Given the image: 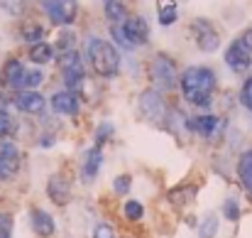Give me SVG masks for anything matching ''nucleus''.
<instances>
[{"instance_id":"f8f14e48","label":"nucleus","mask_w":252,"mask_h":238,"mask_svg":"<svg viewBox=\"0 0 252 238\" xmlns=\"http://www.w3.org/2000/svg\"><path fill=\"white\" fill-rule=\"evenodd\" d=\"M120 27H123V32H125V37L132 47H142V44L150 42V25L142 15H127V20Z\"/></svg>"},{"instance_id":"f704fd0d","label":"nucleus","mask_w":252,"mask_h":238,"mask_svg":"<svg viewBox=\"0 0 252 238\" xmlns=\"http://www.w3.org/2000/svg\"><path fill=\"white\" fill-rule=\"evenodd\" d=\"M22 5H25L22 0H0V7L7 10L10 15H17V12L22 10Z\"/></svg>"},{"instance_id":"cd10ccee","label":"nucleus","mask_w":252,"mask_h":238,"mask_svg":"<svg viewBox=\"0 0 252 238\" xmlns=\"http://www.w3.org/2000/svg\"><path fill=\"white\" fill-rule=\"evenodd\" d=\"M220 214L228 219V221H238L240 219V199L235 197V194H230V197H225V201H223V209H220Z\"/></svg>"},{"instance_id":"2eb2a0df","label":"nucleus","mask_w":252,"mask_h":238,"mask_svg":"<svg viewBox=\"0 0 252 238\" xmlns=\"http://www.w3.org/2000/svg\"><path fill=\"white\" fill-rule=\"evenodd\" d=\"M225 64L233 69V72H245L252 64V52L240 42V40H233L225 49Z\"/></svg>"},{"instance_id":"bb28decb","label":"nucleus","mask_w":252,"mask_h":238,"mask_svg":"<svg viewBox=\"0 0 252 238\" xmlns=\"http://www.w3.org/2000/svg\"><path fill=\"white\" fill-rule=\"evenodd\" d=\"M113 135H115V125L110 123V120H100L98 123V128H95V138H93V145H105L108 140H113Z\"/></svg>"},{"instance_id":"c756f323","label":"nucleus","mask_w":252,"mask_h":238,"mask_svg":"<svg viewBox=\"0 0 252 238\" xmlns=\"http://www.w3.org/2000/svg\"><path fill=\"white\" fill-rule=\"evenodd\" d=\"M240 106L243 108H248V111H252V77H248V79L243 81V86H240Z\"/></svg>"},{"instance_id":"0eeeda50","label":"nucleus","mask_w":252,"mask_h":238,"mask_svg":"<svg viewBox=\"0 0 252 238\" xmlns=\"http://www.w3.org/2000/svg\"><path fill=\"white\" fill-rule=\"evenodd\" d=\"M186 130H189V135L211 140V138H216L223 130V118L216 116V113H196V116H189Z\"/></svg>"},{"instance_id":"39448f33","label":"nucleus","mask_w":252,"mask_h":238,"mask_svg":"<svg viewBox=\"0 0 252 238\" xmlns=\"http://www.w3.org/2000/svg\"><path fill=\"white\" fill-rule=\"evenodd\" d=\"M59 72H62V81H64V88L79 93L86 83V69L84 62H81V54L76 49H69L64 54H59Z\"/></svg>"},{"instance_id":"423d86ee","label":"nucleus","mask_w":252,"mask_h":238,"mask_svg":"<svg viewBox=\"0 0 252 238\" xmlns=\"http://www.w3.org/2000/svg\"><path fill=\"white\" fill-rule=\"evenodd\" d=\"M39 7L44 15L62 27H69L79 17V0H39Z\"/></svg>"},{"instance_id":"4c0bfd02","label":"nucleus","mask_w":252,"mask_h":238,"mask_svg":"<svg viewBox=\"0 0 252 238\" xmlns=\"http://www.w3.org/2000/svg\"><path fill=\"white\" fill-rule=\"evenodd\" d=\"M238 40H240V42H243V44H245V47H248V49L252 52V27H250V30H245V32H243Z\"/></svg>"},{"instance_id":"6e6552de","label":"nucleus","mask_w":252,"mask_h":238,"mask_svg":"<svg viewBox=\"0 0 252 238\" xmlns=\"http://www.w3.org/2000/svg\"><path fill=\"white\" fill-rule=\"evenodd\" d=\"M191 32H193V40H196V47L201 52H216L220 47V32L216 30V25L206 17H196L191 22Z\"/></svg>"},{"instance_id":"7ed1b4c3","label":"nucleus","mask_w":252,"mask_h":238,"mask_svg":"<svg viewBox=\"0 0 252 238\" xmlns=\"http://www.w3.org/2000/svg\"><path fill=\"white\" fill-rule=\"evenodd\" d=\"M137 118H142L145 123L155 125V128H164L169 118V106L162 96V91L157 88H147L140 93L137 98Z\"/></svg>"},{"instance_id":"4be33fe9","label":"nucleus","mask_w":252,"mask_h":238,"mask_svg":"<svg viewBox=\"0 0 252 238\" xmlns=\"http://www.w3.org/2000/svg\"><path fill=\"white\" fill-rule=\"evenodd\" d=\"M42 83H44V72L42 69H25V74L20 77L17 86H15V93L17 91H37Z\"/></svg>"},{"instance_id":"20e7f679","label":"nucleus","mask_w":252,"mask_h":238,"mask_svg":"<svg viewBox=\"0 0 252 238\" xmlns=\"http://www.w3.org/2000/svg\"><path fill=\"white\" fill-rule=\"evenodd\" d=\"M150 81H152V88L157 91H171L179 86V69H176V62L169 57V54H155V59L150 62Z\"/></svg>"},{"instance_id":"a211bd4d","label":"nucleus","mask_w":252,"mask_h":238,"mask_svg":"<svg viewBox=\"0 0 252 238\" xmlns=\"http://www.w3.org/2000/svg\"><path fill=\"white\" fill-rule=\"evenodd\" d=\"M235 174H238V182L245 192H252V148L240 153L238 164H235Z\"/></svg>"},{"instance_id":"9d476101","label":"nucleus","mask_w":252,"mask_h":238,"mask_svg":"<svg viewBox=\"0 0 252 238\" xmlns=\"http://www.w3.org/2000/svg\"><path fill=\"white\" fill-rule=\"evenodd\" d=\"M22 167V150L10 143L0 140V182H10Z\"/></svg>"},{"instance_id":"c85d7f7f","label":"nucleus","mask_w":252,"mask_h":238,"mask_svg":"<svg viewBox=\"0 0 252 238\" xmlns=\"http://www.w3.org/2000/svg\"><path fill=\"white\" fill-rule=\"evenodd\" d=\"M130 189H132V174L123 172V174H118V177L113 179V194H115V197H127Z\"/></svg>"},{"instance_id":"7c9ffc66","label":"nucleus","mask_w":252,"mask_h":238,"mask_svg":"<svg viewBox=\"0 0 252 238\" xmlns=\"http://www.w3.org/2000/svg\"><path fill=\"white\" fill-rule=\"evenodd\" d=\"M91 238H118V236H115V229H113L110 224L98 221V224L93 226V234H91Z\"/></svg>"},{"instance_id":"393cba45","label":"nucleus","mask_w":252,"mask_h":238,"mask_svg":"<svg viewBox=\"0 0 252 238\" xmlns=\"http://www.w3.org/2000/svg\"><path fill=\"white\" fill-rule=\"evenodd\" d=\"M193 192H196V187H189V184H179V187H174L171 192H169V201L174 204V206H186L189 201H193Z\"/></svg>"},{"instance_id":"a878e982","label":"nucleus","mask_w":252,"mask_h":238,"mask_svg":"<svg viewBox=\"0 0 252 238\" xmlns=\"http://www.w3.org/2000/svg\"><path fill=\"white\" fill-rule=\"evenodd\" d=\"M20 35H22V40H25V42L37 44V42H42V40H44V27H42L39 22H25V25H22V30H20Z\"/></svg>"},{"instance_id":"72a5a7b5","label":"nucleus","mask_w":252,"mask_h":238,"mask_svg":"<svg viewBox=\"0 0 252 238\" xmlns=\"http://www.w3.org/2000/svg\"><path fill=\"white\" fill-rule=\"evenodd\" d=\"M57 47H59V52H62V54H64V52H69V49H74V35H71V32H62V35H59Z\"/></svg>"},{"instance_id":"f257e3e1","label":"nucleus","mask_w":252,"mask_h":238,"mask_svg":"<svg viewBox=\"0 0 252 238\" xmlns=\"http://www.w3.org/2000/svg\"><path fill=\"white\" fill-rule=\"evenodd\" d=\"M216 86H218V77L211 67H186L179 77V91L184 101L196 108H208L213 103Z\"/></svg>"},{"instance_id":"aec40b11","label":"nucleus","mask_w":252,"mask_h":238,"mask_svg":"<svg viewBox=\"0 0 252 238\" xmlns=\"http://www.w3.org/2000/svg\"><path fill=\"white\" fill-rule=\"evenodd\" d=\"M27 57H30V62L32 64H49L52 59H54V47L49 44V42H37V44H30V52H27Z\"/></svg>"},{"instance_id":"2f4dec72","label":"nucleus","mask_w":252,"mask_h":238,"mask_svg":"<svg viewBox=\"0 0 252 238\" xmlns=\"http://www.w3.org/2000/svg\"><path fill=\"white\" fill-rule=\"evenodd\" d=\"M110 35H113V40H115L123 49H135V47L127 42V37H125V32H123V27H120V25H110Z\"/></svg>"},{"instance_id":"5701e85b","label":"nucleus","mask_w":252,"mask_h":238,"mask_svg":"<svg viewBox=\"0 0 252 238\" xmlns=\"http://www.w3.org/2000/svg\"><path fill=\"white\" fill-rule=\"evenodd\" d=\"M103 12L113 25H123L127 20V10L123 0H103Z\"/></svg>"},{"instance_id":"b1692460","label":"nucleus","mask_w":252,"mask_h":238,"mask_svg":"<svg viewBox=\"0 0 252 238\" xmlns=\"http://www.w3.org/2000/svg\"><path fill=\"white\" fill-rule=\"evenodd\" d=\"M145 214H147V209H145V204L140 199H127L123 204V219L130 221V224H140L145 219Z\"/></svg>"},{"instance_id":"58836bf2","label":"nucleus","mask_w":252,"mask_h":238,"mask_svg":"<svg viewBox=\"0 0 252 238\" xmlns=\"http://www.w3.org/2000/svg\"><path fill=\"white\" fill-rule=\"evenodd\" d=\"M0 219H2V214H0Z\"/></svg>"},{"instance_id":"dca6fc26","label":"nucleus","mask_w":252,"mask_h":238,"mask_svg":"<svg viewBox=\"0 0 252 238\" xmlns=\"http://www.w3.org/2000/svg\"><path fill=\"white\" fill-rule=\"evenodd\" d=\"M30 224H32V231L39 238H52L57 234V221H54V216H52L47 209H42V206H32V211H30Z\"/></svg>"},{"instance_id":"f3484780","label":"nucleus","mask_w":252,"mask_h":238,"mask_svg":"<svg viewBox=\"0 0 252 238\" xmlns=\"http://www.w3.org/2000/svg\"><path fill=\"white\" fill-rule=\"evenodd\" d=\"M25 64L20 62V59H7L5 64H2V69H0V86H5V88H12L15 91V86H17V81H20V77L25 74Z\"/></svg>"},{"instance_id":"ddd939ff","label":"nucleus","mask_w":252,"mask_h":238,"mask_svg":"<svg viewBox=\"0 0 252 238\" xmlns=\"http://www.w3.org/2000/svg\"><path fill=\"white\" fill-rule=\"evenodd\" d=\"M103 148L100 145H91L88 150H86L84 155H81V182L84 184H93L95 182V177L100 174V167H103Z\"/></svg>"},{"instance_id":"473e14b6","label":"nucleus","mask_w":252,"mask_h":238,"mask_svg":"<svg viewBox=\"0 0 252 238\" xmlns=\"http://www.w3.org/2000/svg\"><path fill=\"white\" fill-rule=\"evenodd\" d=\"M12 130H15L12 116H10V113H5V111H0V138H5V135H12Z\"/></svg>"},{"instance_id":"c9c22d12","label":"nucleus","mask_w":252,"mask_h":238,"mask_svg":"<svg viewBox=\"0 0 252 238\" xmlns=\"http://www.w3.org/2000/svg\"><path fill=\"white\" fill-rule=\"evenodd\" d=\"M12 236V219L7 214H2L0 219V238H10Z\"/></svg>"},{"instance_id":"e433bc0d","label":"nucleus","mask_w":252,"mask_h":238,"mask_svg":"<svg viewBox=\"0 0 252 238\" xmlns=\"http://www.w3.org/2000/svg\"><path fill=\"white\" fill-rule=\"evenodd\" d=\"M54 143H57V138L52 133H39V138H37V148H52Z\"/></svg>"},{"instance_id":"1a4fd4ad","label":"nucleus","mask_w":252,"mask_h":238,"mask_svg":"<svg viewBox=\"0 0 252 238\" xmlns=\"http://www.w3.org/2000/svg\"><path fill=\"white\" fill-rule=\"evenodd\" d=\"M49 108L59 118H76L81 113V98H79V93L62 88V91H54L49 96Z\"/></svg>"},{"instance_id":"9b49d317","label":"nucleus","mask_w":252,"mask_h":238,"mask_svg":"<svg viewBox=\"0 0 252 238\" xmlns=\"http://www.w3.org/2000/svg\"><path fill=\"white\" fill-rule=\"evenodd\" d=\"M10 98H12V108L17 113L44 116V111H47V98L42 96V91H17Z\"/></svg>"},{"instance_id":"f03ea898","label":"nucleus","mask_w":252,"mask_h":238,"mask_svg":"<svg viewBox=\"0 0 252 238\" xmlns=\"http://www.w3.org/2000/svg\"><path fill=\"white\" fill-rule=\"evenodd\" d=\"M86 57L100 79H115L120 74V54L113 42L103 37H91L86 44Z\"/></svg>"},{"instance_id":"412c9836","label":"nucleus","mask_w":252,"mask_h":238,"mask_svg":"<svg viewBox=\"0 0 252 238\" xmlns=\"http://www.w3.org/2000/svg\"><path fill=\"white\" fill-rule=\"evenodd\" d=\"M157 20L162 27H169L179 20V5L176 0H157Z\"/></svg>"},{"instance_id":"4468645a","label":"nucleus","mask_w":252,"mask_h":238,"mask_svg":"<svg viewBox=\"0 0 252 238\" xmlns=\"http://www.w3.org/2000/svg\"><path fill=\"white\" fill-rule=\"evenodd\" d=\"M47 197H49L52 204L66 206V204L71 201V182H69L62 172L49 174V179H47Z\"/></svg>"},{"instance_id":"6ab92c4d","label":"nucleus","mask_w":252,"mask_h":238,"mask_svg":"<svg viewBox=\"0 0 252 238\" xmlns=\"http://www.w3.org/2000/svg\"><path fill=\"white\" fill-rule=\"evenodd\" d=\"M218 231H220V216L213 214V211L203 214V216L198 219V224H196V234H198V238H216Z\"/></svg>"}]
</instances>
